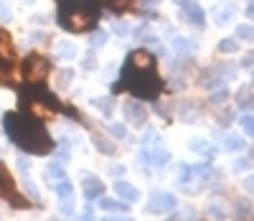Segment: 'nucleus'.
<instances>
[{
  "instance_id": "e433bc0d",
  "label": "nucleus",
  "mask_w": 254,
  "mask_h": 221,
  "mask_svg": "<svg viewBox=\"0 0 254 221\" xmlns=\"http://www.w3.org/2000/svg\"><path fill=\"white\" fill-rule=\"evenodd\" d=\"M26 191L31 193V198H33V201H41V193H38V188H36L31 181H26Z\"/></svg>"
},
{
  "instance_id": "f704fd0d",
  "label": "nucleus",
  "mask_w": 254,
  "mask_h": 221,
  "mask_svg": "<svg viewBox=\"0 0 254 221\" xmlns=\"http://www.w3.org/2000/svg\"><path fill=\"white\" fill-rule=\"evenodd\" d=\"M15 163H18V170L23 173V175H28V173H31V163H28V160H26L23 155H20V158H18Z\"/></svg>"
},
{
  "instance_id": "79ce46f5",
  "label": "nucleus",
  "mask_w": 254,
  "mask_h": 221,
  "mask_svg": "<svg viewBox=\"0 0 254 221\" xmlns=\"http://www.w3.org/2000/svg\"><path fill=\"white\" fill-rule=\"evenodd\" d=\"M79 221H94V214H92V209H87V211H84Z\"/></svg>"
},
{
  "instance_id": "2f4dec72",
  "label": "nucleus",
  "mask_w": 254,
  "mask_h": 221,
  "mask_svg": "<svg viewBox=\"0 0 254 221\" xmlns=\"http://www.w3.org/2000/svg\"><path fill=\"white\" fill-rule=\"evenodd\" d=\"M81 69H84V72H94V69H97V59H94V54H87V56H84Z\"/></svg>"
},
{
  "instance_id": "20e7f679",
  "label": "nucleus",
  "mask_w": 254,
  "mask_h": 221,
  "mask_svg": "<svg viewBox=\"0 0 254 221\" xmlns=\"http://www.w3.org/2000/svg\"><path fill=\"white\" fill-rule=\"evenodd\" d=\"M49 61L44 56H38V54H31L26 61H23V79L28 84H41L46 76H49Z\"/></svg>"
},
{
  "instance_id": "c03bdc74",
  "label": "nucleus",
  "mask_w": 254,
  "mask_h": 221,
  "mask_svg": "<svg viewBox=\"0 0 254 221\" xmlns=\"http://www.w3.org/2000/svg\"><path fill=\"white\" fill-rule=\"evenodd\" d=\"M247 18H249V20H254V3H252V5H247Z\"/></svg>"
},
{
  "instance_id": "f257e3e1",
  "label": "nucleus",
  "mask_w": 254,
  "mask_h": 221,
  "mask_svg": "<svg viewBox=\"0 0 254 221\" xmlns=\"http://www.w3.org/2000/svg\"><path fill=\"white\" fill-rule=\"evenodd\" d=\"M5 132L8 138L20 147L31 152V155H46L54 150V140L46 132V127L41 125L36 117H26L20 112H8L5 115Z\"/></svg>"
},
{
  "instance_id": "6ab92c4d",
  "label": "nucleus",
  "mask_w": 254,
  "mask_h": 221,
  "mask_svg": "<svg viewBox=\"0 0 254 221\" xmlns=\"http://www.w3.org/2000/svg\"><path fill=\"white\" fill-rule=\"evenodd\" d=\"M244 147V138H239V135H226L224 138V150L226 152H239Z\"/></svg>"
},
{
  "instance_id": "c9c22d12",
  "label": "nucleus",
  "mask_w": 254,
  "mask_h": 221,
  "mask_svg": "<svg viewBox=\"0 0 254 221\" xmlns=\"http://www.w3.org/2000/svg\"><path fill=\"white\" fill-rule=\"evenodd\" d=\"M244 191H247L249 196H254V173H249L247 178H244Z\"/></svg>"
},
{
  "instance_id": "dca6fc26",
  "label": "nucleus",
  "mask_w": 254,
  "mask_h": 221,
  "mask_svg": "<svg viewBox=\"0 0 254 221\" xmlns=\"http://www.w3.org/2000/svg\"><path fill=\"white\" fill-rule=\"evenodd\" d=\"M94 147L99 152H104V155H115L117 152V145L112 140H107V138H102V135H94Z\"/></svg>"
},
{
  "instance_id": "ddd939ff",
  "label": "nucleus",
  "mask_w": 254,
  "mask_h": 221,
  "mask_svg": "<svg viewBox=\"0 0 254 221\" xmlns=\"http://www.w3.org/2000/svg\"><path fill=\"white\" fill-rule=\"evenodd\" d=\"M173 49H176L181 56H188V54H193V51H196V43L190 41V38L176 36V38H173Z\"/></svg>"
},
{
  "instance_id": "f3484780",
  "label": "nucleus",
  "mask_w": 254,
  "mask_h": 221,
  "mask_svg": "<svg viewBox=\"0 0 254 221\" xmlns=\"http://www.w3.org/2000/svg\"><path fill=\"white\" fill-rule=\"evenodd\" d=\"M54 188H56V193H59V198H69V196H74V186H71V181L64 175L61 181H56L54 183Z\"/></svg>"
},
{
  "instance_id": "5701e85b",
  "label": "nucleus",
  "mask_w": 254,
  "mask_h": 221,
  "mask_svg": "<svg viewBox=\"0 0 254 221\" xmlns=\"http://www.w3.org/2000/svg\"><path fill=\"white\" fill-rule=\"evenodd\" d=\"M242 130H244V135H249V138H254V112H249V115H242Z\"/></svg>"
},
{
  "instance_id": "4be33fe9",
  "label": "nucleus",
  "mask_w": 254,
  "mask_h": 221,
  "mask_svg": "<svg viewBox=\"0 0 254 221\" xmlns=\"http://www.w3.org/2000/svg\"><path fill=\"white\" fill-rule=\"evenodd\" d=\"M46 175L49 178H54V181H61L64 175H66V170H64V163H49V168H46Z\"/></svg>"
},
{
  "instance_id": "c85d7f7f",
  "label": "nucleus",
  "mask_w": 254,
  "mask_h": 221,
  "mask_svg": "<svg viewBox=\"0 0 254 221\" xmlns=\"http://www.w3.org/2000/svg\"><path fill=\"white\" fill-rule=\"evenodd\" d=\"M59 211H61L64 216H71V214H74V198H71V196H69V198H61Z\"/></svg>"
},
{
  "instance_id": "7c9ffc66",
  "label": "nucleus",
  "mask_w": 254,
  "mask_h": 221,
  "mask_svg": "<svg viewBox=\"0 0 254 221\" xmlns=\"http://www.w3.org/2000/svg\"><path fill=\"white\" fill-rule=\"evenodd\" d=\"M71 79H74V72L71 69H61L59 72V86H69Z\"/></svg>"
},
{
  "instance_id": "423d86ee",
  "label": "nucleus",
  "mask_w": 254,
  "mask_h": 221,
  "mask_svg": "<svg viewBox=\"0 0 254 221\" xmlns=\"http://www.w3.org/2000/svg\"><path fill=\"white\" fill-rule=\"evenodd\" d=\"M181 15L186 18V23H190V26H203L206 23V13H203V8L196 3V0H181Z\"/></svg>"
},
{
  "instance_id": "2eb2a0df",
  "label": "nucleus",
  "mask_w": 254,
  "mask_h": 221,
  "mask_svg": "<svg viewBox=\"0 0 254 221\" xmlns=\"http://www.w3.org/2000/svg\"><path fill=\"white\" fill-rule=\"evenodd\" d=\"M237 104L242 109H254V92L249 89V86H242V89L237 92Z\"/></svg>"
},
{
  "instance_id": "b1692460",
  "label": "nucleus",
  "mask_w": 254,
  "mask_h": 221,
  "mask_svg": "<svg viewBox=\"0 0 254 221\" xmlns=\"http://www.w3.org/2000/svg\"><path fill=\"white\" fill-rule=\"evenodd\" d=\"M237 49H239V43L234 38H221V43H219V51L221 54H234Z\"/></svg>"
},
{
  "instance_id": "a878e982",
  "label": "nucleus",
  "mask_w": 254,
  "mask_h": 221,
  "mask_svg": "<svg viewBox=\"0 0 254 221\" xmlns=\"http://www.w3.org/2000/svg\"><path fill=\"white\" fill-rule=\"evenodd\" d=\"M107 3V8H112V10H117V13H122V10H127L132 5V0H104Z\"/></svg>"
},
{
  "instance_id": "f03ea898",
  "label": "nucleus",
  "mask_w": 254,
  "mask_h": 221,
  "mask_svg": "<svg viewBox=\"0 0 254 221\" xmlns=\"http://www.w3.org/2000/svg\"><path fill=\"white\" fill-rule=\"evenodd\" d=\"M99 3L97 0H61L59 3V26L71 33H81L97 23Z\"/></svg>"
},
{
  "instance_id": "412c9836",
  "label": "nucleus",
  "mask_w": 254,
  "mask_h": 221,
  "mask_svg": "<svg viewBox=\"0 0 254 221\" xmlns=\"http://www.w3.org/2000/svg\"><path fill=\"white\" fill-rule=\"evenodd\" d=\"M178 183L183 188H188V183H193V168H190V165H181L178 168Z\"/></svg>"
},
{
  "instance_id": "4468645a",
  "label": "nucleus",
  "mask_w": 254,
  "mask_h": 221,
  "mask_svg": "<svg viewBox=\"0 0 254 221\" xmlns=\"http://www.w3.org/2000/svg\"><path fill=\"white\" fill-rule=\"evenodd\" d=\"M231 18H234V5H219L214 10V23H219V26H226Z\"/></svg>"
},
{
  "instance_id": "37998d69",
  "label": "nucleus",
  "mask_w": 254,
  "mask_h": 221,
  "mask_svg": "<svg viewBox=\"0 0 254 221\" xmlns=\"http://www.w3.org/2000/svg\"><path fill=\"white\" fill-rule=\"evenodd\" d=\"M0 18H3V20H8V18H10V10H8L5 5H0Z\"/></svg>"
},
{
  "instance_id": "aec40b11",
  "label": "nucleus",
  "mask_w": 254,
  "mask_h": 221,
  "mask_svg": "<svg viewBox=\"0 0 254 221\" xmlns=\"http://www.w3.org/2000/svg\"><path fill=\"white\" fill-rule=\"evenodd\" d=\"M56 56L64 59V61H69V59L76 56V46H74V43H59V46H56Z\"/></svg>"
},
{
  "instance_id": "cd10ccee",
  "label": "nucleus",
  "mask_w": 254,
  "mask_h": 221,
  "mask_svg": "<svg viewBox=\"0 0 254 221\" xmlns=\"http://www.w3.org/2000/svg\"><path fill=\"white\" fill-rule=\"evenodd\" d=\"M89 43H92V49L104 46V43H107V33H104V31H94V33L89 36Z\"/></svg>"
},
{
  "instance_id": "a18cd8bd",
  "label": "nucleus",
  "mask_w": 254,
  "mask_h": 221,
  "mask_svg": "<svg viewBox=\"0 0 254 221\" xmlns=\"http://www.w3.org/2000/svg\"><path fill=\"white\" fill-rule=\"evenodd\" d=\"M234 168H237V170H244V168H247V160H237Z\"/></svg>"
},
{
  "instance_id": "393cba45",
  "label": "nucleus",
  "mask_w": 254,
  "mask_h": 221,
  "mask_svg": "<svg viewBox=\"0 0 254 221\" xmlns=\"http://www.w3.org/2000/svg\"><path fill=\"white\" fill-rule=\"evenodd\" d=\"M211 173H214V168H211L208 163H201V165L193 168V175H198L201 181H208V178H211Z\"/></svg>"
},
{
  "instance_id": "9b49d317",
  "label": "nucleus",
  "mask_w": 254,
  "mask_h": 221,
  "mask_svg": "<svg viewBox=\"0 0 254 221\" xmlns=\"http://www.w3.org/2000/svg\"><path fill=\"white\" fill-rule=\"evenodd\" d=\"M13 61V43H10V36L5 31H0V64L10 66Z\"/></svg>"
},
{
  "instance_id": "72a5a7b5",
  "label": "nucleus",
  "mask_w": 254,
  "mask_h": 221,
  "mask_svg": "<svg viewBox=\"0 0 254 221\" xmlns=\"http://www.w3.org/2000/svg\"><path fill=\"white\" fill-rule=\"evenodd\" d=\"M226 99H229V92H226V89H221L219 94H214V97H211L208 102H211V104H214V107H219V104H224Z\"/></svg>"
},
{
  "instance_id": "58836bf2",
  "label": "nucleus",
  "mask_w": 254,
  "mask_h": 221,
  "mask_svg": "<svg viewBox=\"0 0 254 221\" xmlns=\"http://www.w3.org/2000/svg\"><path fill=\"white\" fill-rule=\"evenodd\" d=\"M102 221H132L130 216H120V214H104Z\"/></svg>"
},
{
  "instance_id": "ea45409f",
  "label": "nucleus",
  "mask_w": 254,
  "mask_h": 221,
  "mask_svg": "<svg viewBox=\"0 0 254 221\" xmlns=\"http://www.w3.org/2000/svg\"><path fill=\"white\" fill-rule=\"evenodd\" d=\"M242 66H244V69H249V66H254V51L244 54V59H242Z\"/></svg>"
},
{
  "instance_id": "9d476101",
  "label": "nucleus",
  "mask_w": 254,
  "mask_h": 221,
  "mask_svg": "<svg viewBox=\"0 0 254 221\" xmlns=\"http://www.w3.org/2000/svg\"><path fill=\"white\" fill-rule=\"evenodd\" d=\"M115 191H117V196L122 198V201H127V204L140 201V191H137L132 183H127V181H117V183H115Z\"/></svg>"
},
{
  "instance_id": "473e14b6",
  "label": "nucleus",
  "mask_w": 254,
  "mask_h": 221,
  "mask_svg": "<svg viewBox=\"0 0 254 221\" xmlns=\"http://www.w3.org/2000/svg\"><path fill=\"white\" fill-rule=\"evenodd\" d=\"M92 104H94L97 109H102L104 115H112V102H110V99H94Z\"/></svg>"
},
{
  "instance_id": "c756f323",
  "label": "nucleus",
  "mask_w": 254,
  "mask_h": 221,
  "mask_svg": "<svg viewBox=\"0 0 254 221\" xmlns=\"http://www.w3.org/2000/svg\"><path fill=\"white\" fill-rule=\"evenodd\" d=\"M110 135L117 138V140H122V138H127V127L120 125V122H112V125H110Z\"/></svg>"
},
{
  "instance_id": "39448f33",
  "label": "nucleus",
  "mask_w": 254,
  "mask_h": 221,
  "mask_svg": "<svg viewBox=\"0 0 254 221\" xmlns=\"http://www.w3.org/2000/svg\"><path fill=\"white\" fill-rule=\"evenodd\" d=\"M176 206H178V198L168 191H160L147 198L145 214H168V211H176Z\"/></svg>"
},
{
  "instance_id": "4c0bfd02",
  "label": "nucleus",
  "mask_w": 254,
  "mask_h": 221,
  "mask_svg": "<svg viewBox=\"0 0 254 221\" xmlns=\"http://www.w3.org/2000/svg\"><path fill=\"white\" fill-rule=\"evenodd\" d=\"M0 84H10V74L5 64H0Z\"/></svg>"
},
{
  "instance_id": "bb28decb",
  "label": "nucleus",
  "mask_w": 254,
  "mask_h": 221,
  "mask_svg": "<svg viewBox=\"0 0 254 221\" xmlns=\"http://www.w3.org/2000/svg\"><path fill=\"white\" fill-rule=\"evenodd\" d=\"M237 38H242V41H254V26H249V23L239 26V28H237Z\"/></svg>"
},
{
  "instance_id": "7ed1b4c3",
  "label": "nucleus",
  "mask_w": 254,
  "mask_h": 221,
  "mask_svg": "<svg viewBox=\"0 0 254 221\" xmlns=\"http://www.w3.org/2000/svg\"><path fill=\"white\" fill-rule=\"evenodd\" d=\"M122 81L140 99H155L163 89V81L155 74V69H132V66H127Z\"/></svg>"
},
{
  "instance_id": "6e6552de",
  "label": "nucleus",
  "mask_w": 254,
  "mask_h": 221,
  "mask_svg": "<svg viewBox=\"0 0 254 221\" xmlns=\"http://www.w3.org/2000/svg\"><path fill=\"white\" fill-rule=\"evenodd\" d=\"M127 66H132V69H155V56L147 49H137V51L130 54Z\"/></svg>"
},
{
  "instance_id": "49530a36",
  "label": "nucleus",
  "mask_w": 254,
  "mask_h": 221,
  "mask_svg": "<svg viewBox=\"0 0 254 221\" xmlns=\"http://www.w3.org/2000/svg\"><path fill=\"white\" fill-rule=\"evenodd\" d=\"M142 3H145V5H155V3H158V0H142Z\"/></svg>"
},
{
  "instance_id": "a211bd4d",
  "label": "nucleus",
  "mask_w": 254,
  "mask_h": 221,
  "mask_svg": "<svg viewBox=\"0 0 254 221\" xmlns=\"http://www.w3.org/2000/svg\"><path fill=\"white\" fill-rule=\"evenodd\" d=\"M190 150H193V152H201V155H206V158H211V155H214V145H211V143H206V140H190Z\"/></svg>"
},
{
  "instance_id": "f8f14e48",
  "label": "nucleus",
  "mask_w": 254,
  "mask_h": 221,
  "mask_svg": "<svg viewBox=\"0 0 254 221\" xmlns=\"http://www.w3.org/2000/svg\"><path fill=\"white\" fill-rule=\"evenodd\" d=\"M127 206H130V204H120V201H115V198H102L99 196V209L104 214H125Z\"/></svg>"
},
{
  "instance_id": "a19ab883",
  "label": "nucleus",
  "mask_w": 254,
  "mask_h": 221,
  "mask_svg": "<svg viewBox=\"0 0 254 221\" xmlns=\"http://www.w3.org/2000/svg\"><path fill=\"white\" fill-rule=\"evenodd\" d=\"M115 33H117V36H127V33H130V26H125V23H115Z\"/></svg>"
},
{
  "instance_id": "1a4fd4ad",
  "label": "nucleus",
  "mask_w": 254,
  "mask_h": 221,
  "mask_svg": "<svg viewBox=\"0 0 254 221\" xmlns=\"http://www.w3.org/2000/svg\"><path fill=\"white\" fill-rule=\"evenodd\" d=\"M102 193H104V183L97 178V175H92V173L84 175V198H87V201H94V198H99Z\"/></svg>"
},
{
  "instance_id": "0eeeda50",
  "label": "nucleus",
  "mask_w": 254,
  "mask_h": 221,
  "mask_svg": "<svg viewBox=\"0 0 254 221\" xmlns=\"http://www.w3.org/2000/svg\"><path fill=\"white\" fill-rule=\"evenodd\" d=\"M125 120L135 127H145L147 125V107L142 102H125Z\"/></svg>"
}]
</instances>
